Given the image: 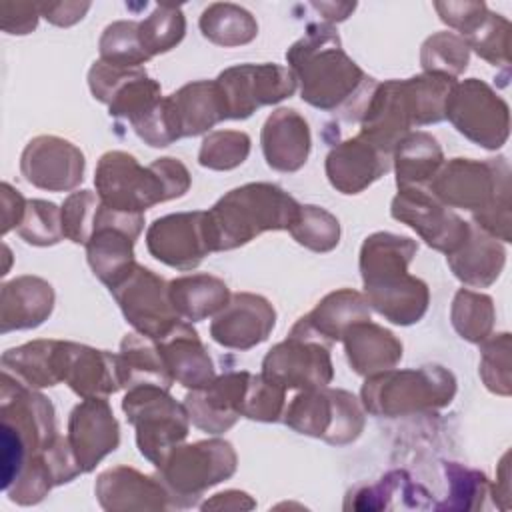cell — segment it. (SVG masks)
I'll use <instances>...</instances> for the list:
<instances>
[{
	"label": "cell",
	"mask_w": 512,
	"mask_h": 512,
	"mask_svg": "<svg viewBox=\"0 0 512 512\" xmlns=\"http://www.w3.org/2000/svg\"><path fill=\"white\" fill-rule=\"evenodd\" d=\"M286 60L300 82L302 100L326 112L344 108L346 120L362 116L378 84L348 58L336 30L328 24H310L306 34L288 48Z\"/></svg>",
	"instance_id": "cell-1"
},
{
	"label": "cell",
	"mask_w": 512,
	"mask_h": 512,
	"mask_svg": "<svg viewBox=\"0 0 512 512\" xmlns=\"http://www.w3.org/2000/svg\"><path fill=\"white\" fill-rule=\"evenodd\" d=\"M416 250L418 244L412 238L390 232L370 234L360 248V274L368 306L392 324L410 326L428 310L426 282L408 274Z\"/></svg>",
	"instance_id": "cell-2"
},
{
	"label": "cell",
	"mask_w": 512,
	"mask_h": 512,
	"mask_svg": "<svg viewBox=\"0 0 512 512\" xmlns=\"http://www.w3.org/2000/svg\"><path fill=\"white\" fill-rule=\"evenodd\" d=\"M428 190L446 208L474 212V226L492 238L510 242V168L506 158L484 162L452 158L440 166Z\"/></svg>",
	"instance_id": "cell-3"
},
{
	"label": "cell",
	"mask_w": 512,
	"mask_h": 512,
	"mask_svg": "<svg viewBox=\"0 0 512 512\" xmlns=\"http://www.w3.org/2000/svg\"><path fill=\"white\" fill-rule=\"evenodd\" d=\"M60 434L52 402L22 384L8 372H2L0 388V476L2 490L18 478L22 468L48 452Z\"/></svg>",
	"instance_id": "cell-4"
},
{
	"label": "cell",
	"mask_w": 512,
	"mask_h": 512,
	"mask_svg": "<svg viewBox=\"0 0 512 512\" xmlns=\"http://www.w3.org/2000/svg\"><path fill=\"white\" fill-rule=\"evenodd\" d=\"M94 184L104 206L142 214L160 202L184 196L190 188V174L176 158L166 156L140 166L132 154L110 150L96 164Z\"/></svg>",
	"instance_id": "cell-5"
},
{
	"label": "cell",
	"mask_w": 512,
	"mask_h": 512,
	"mask_svg": "<svg viewBox=\"0 0 512 512\" xmlns=\"http://www.w3.org/2000/svg\"><path fill=\"white\" fill-rule=\"evenodd\" d=\"M298 208L276 184L252 182L230 190L206 212L212 252L244 246L266 230H288Z\"/></svg>",
	"instance_id": "cell-6"
},
{
	"label": "cell",
	"mask_w": 512,
	"mask_h": 512,
	"mask_svg": "<svg viewBox=\"0 0 512 512\" xmlns=\"http://www.w3.org/2000/svg\"><path fill=\"white\" fill-rule=\"evenodd\" d=\"M360 394L370 414L394 418L450 404L456 394V378L436 364L410 370L390 368L368 376Z\"/></svg>",
	"instance_id": "cell-7"
},
{
	"label": "cell",
	"mask_w": 512,
	"mask_h": 512,
	"mask_svg": "<svg viewBox=\"0 0 512 512\" xmlns=\"http://www.w3.org/2000/svg\"><path fill=\"white\" fill-rule=\"evenodd\" d=\"M238 466L230 442L220 438L178 444L156 466L158 478L166 486L172 508H190L212 486L228 480Z\"/></svg>",
	"instance_id": "cell-8"
},
{
	"label": "cell",
	"mask_w": 512,
	"mask_h": 512,
	"mask_svg": "<svg viewBox=\"0 0 512 512\" xmlns=\"http://www.w3.org/2000/svg\"><path fill=\"white\" fill-rule=\"evenodd\" d=\"M122 410L128 422L136 428V444L140 454L154 466H158L166 454L188 436V410L164 388H128L122 400Z\"/></svg>",
	"instance_id": "cell-9"
},
{
	"label": "cell",
	"mask_w": 512,
	"mask_h": 512,
	"mask_svg": "<svg viewBox=\"0 0 512 512\" xmlns=\"http://www.w3.org/2000/svg\"><path fill=\"white\" fill-rule=\"evenodd\" d=\"M284 422L292 430L344 446L354 442L364 428L360 402L346 390L314 388L302 390L284 408Z\"/></svg>",
	"instance_id": "cell-10"
},
{
	"label": "cell",
	"mask_w": 512,
	"mask_h": 512,
	"mask_svg": "<svg viewBox=\"0 0 512 512\" xmlns=\"http://www.w3.org/2000/svg\"><path fill=\"white\" fill-rule=\"evenodd\" d=\"M444 118L474 144L496 150L508 140V104L482 80L456 82L446 98Z\"/></svg>",
	"instance_id": "cell-11"
},
{
	"label": "cell",
	"mask_w": 512,
	"mask_h": 512,
	"mask_svg": "<svg viewBox=\"0 0 512 512\" xmlns=\"http://www.w3.org/2000/svg\"><path fill=\"white\" fill-rule=\"evenodd\" d=\"M224 102L226 120H244L260 106L276 104L296 92V76L278 64H238L214 80Z\"/></svg>",
	"instance_id": "cell-12"
},
{
	"label": "cell",
	"mask_w": 512,
	"mask_h": 512,
	"mask_svg": "<svg viewBox=\"0 0 512 512\" xmlns=\"http://www.w3.org/2000/svg\"><path fill=\"white\" fill-rule=\"evenodd\" d=\"M110 292L126 322H130L142 336L158 342L180 322V316L170 302L168 284L140 264H134Z\"/></svg>",
	"instance_id": "cell-13"
},
{
	"label": "cell",
	"mask_w": 512,
	"mask_h": 512,
	"mask_svg": "<svg viewBox=\"0 0 512 512\" xmlns=\"http://www.w3.org/2000/svg\"><path fill=\"white\" fill-rule=\"evenodd\" d=\"M142 228V214L118 212L104 204L100 206L96 228L86 242V258L94 276L108 288L116 286L134 268V242Z\"/></svg>",
	"instance_id": "cell-14"
},
{
	"label": "cell",
	"mask_w": 512,
	"mask_h": 512,
	"mask_svg": "<svg viewBox=\"0 0 512 512\" xmlns=\"http://www.w3.org/2000/svg\"><path fill=\"white\" fill-rule=\"evenodd\" d=\"M88 86L96 100L108 106V114L136 126L162 100L160 84L142 68H118L102 60L88 72Z\"/></svg>",
	"instance_id": "cell-15"
},
{
	"label": "cell",
	"mask_w": 512,
	"mask_h": 512,
	"mask_svg": "<svg viewBox=\"0 0 512 512\" xmlns=\"http://www.w3.org/2000/svg\"><path fill=\"white\" fill-rule=\"evenodd\" d=\"M390 214L416 230L428 246L446 256L458 250L470 232V224L438 202L428 188L398 190Z\"/></svg>",
	"instance_id": "cell-16"
},
{
	"label": "cell",
	"mask_w": 512,
	"mask_h": 512,
	"mask_svg": "<svg viewBox=\"0 0 512 512\" xmlns=\"http://www.w3.org/2000/svg\"><path fill=\"white\" fill-rule=\"evenodd\" d=\"M262 376L284 390H314L332 382L334 370L328 346L288 334L262 360Z\"/></svg>",
	"instance_id": "cell-17"
},
{
	"label": "cell",
	"mask_w": 512,
	"mask_h": 512,
	"mask_svg": "<svg viewBox=\"0 0 512 512\" xmlns=\"http://www.w3.org/2000/svg\"><path fill=\"white\" fill-rule=\"evenodd\" d=\"M148 252L178 270L196 268L210 252L206 212H178L156 218L146 232Z\"/></svg>",
	"instance_id": "cell-18"
},
{
	"label": "cell",
	"mask_w": 512,
	"mask_h": 512,
	"mask_svg": "<svg viewBox=\"0 0 512 512\" xmlns=\"http://www.w3.org/2000/svg\"><path fill=\"white\" fill-rule=\"evenodd\" d=\"M26 182L48 192H68L84 178V154L58 136L32 138L20 156Z\"/></svg>",
	"instance_id": "cell-19"
},
{
	"label": "cell",
	"mask_w": 512,
	"mask_h": 512,
	"mask_svg": "<svg viewBox=\"0 0 512 512\" xmlns=\"http://www.w3.org/2000/svg\"><path fill=\"white\" fill-rule=\"evenodd\" d=\"M68 444L82 474L92 472L104 456L118 448L120 426L106 398H84L74 406L68 420Z\"/></svg>",
	"instance_id": "cell-20"
},
{
	"label": "cell",
	"mask_w": 512,
	"mask_h": 512,
	"mask_svg": "<svg viewBox=\"0 0 512 512\" xmlns=\"http://www.w3.org/2000/svg\"><path fill=\"white\" fill-rule=\"evenodd\" d=\"M360 126L362 128L358 136H362L384 154L392 156L398 142L414 126L412 106L404 80H388L384 84H376L360 116Z\"/></svg>",
	"instance_id": "cell-21"
},
{
	"label": "cell",
	"mask_w": 512,
	"mask_h": 512,
	"mask_svg": "<svg viewBox=\"0 0 512 512\" xmlns=\"http://www.w3.org/2000/svg\"><path fill=\"white\" fill-rule=\"evenodd\" d=\"M274 324L276 312L264 296L238 292L212 320L210 336L224 348L250 350L270 336Z\"/></svg>",
	"instance_id": "cell-22"
},
{
	"label": "cell",
	"mask_w": 512,
	"mask_h": 512,
	"mask_svg": "<svg viewBox=\"0 0 512 512\" xmlns=\"http://www.w3.org/2000/svg\"><path fill=\"white\" fill-rule=\"evenodd\" d=\"M440 20L456 28L466 46L490 64H508V20L494 16L480 2H436Z\"/></svg>",
	"instance_id": "cell-23"
},
{
	"label": "cell",
	"mask_w": 512,
	"mask_h": 512,
	"mask_svg": "<svg viewBox=\"0 0 512 512\" xmlns=\"http://www.w3.org/2000/svg\"><path fill=\"white\" fill-rule=\"evenodd\" d=\"M98 504L108 512H142L172 508L170 494L158 476L128 466L104 470L94 484Z\"/></svg>",
	"instance_id": "cell-24"
},
{
	"label": "cell",
	"mask_w": 512,
	"mask_h": 512,
	"mask_svg": "<svg viewBox=\"0 0 512 512\" xmlns=\"http://www.w3.org/2000/svg\"><path fill=\"white\" fill-rule=\"evenodd\" d=\"M250 372H228L202 388H194L186 394L184 406L190 422L208 432L222 434L240 418V404L248 384Z\"/></svg>",
	"instance_id": "cell-25"
},
{
	"label": "cell",
	"mask_w": 512,
	"mask_h": 512,
	"mask_svg": "<svg viewBox=\"0 0 512 512\" xmlns=\"http://www.w3.org/2000/svg\"><path fill=\"white\" fill-rule=\"evenodd\" d=\"M392 156L384 154L362 136L336 144L326 156L328 182L342 194H358L384 176Z\"/></svg>",
	"instance_id": "cell-26"
},
{
	"label": "cell",
	"mask_w": 512,
	"mask_h": 512,
	"mask_svg": "<svg viewBox=\"0 0 512 512\" xmlns=\"http://www.w3.org/2000/svg\"><path fill=\"white\" fill-rule=\"evenodd\" d=\"M370 320V306L364 294L342 288L324 296L316 308L302 316L290 330L294 336L310 338L326 346L342 340L344 332L356 324Z\"/></svg>",
	"instance_id": "cell-27"
},
{
	"label": "cell",
	"mask_w": 512,
	"mask_h": 512,
	"mask_svg": "<svg viewBox=\"0 0 512 512\" xmlns=\"http://www.w3.org/2000/svg\"><path fill=\"white\" fill-rule=\"evenodd\" d=\"M62 382L80 398H106L122 388L118 356L76 342H64Z\"/></svg>",
	"instance_id": "cell-28"
},
{
	"label": "cell",
	"mask_w": 512,
	"mask_h": 512,
	"mask_svg": "<svg viewBox=\"0 0 512 512\" xmlns=\"http://www.w3.org/2000/svg\"><path fill=\"white\" fill-rule=\"evenodd\" d=\"M260 144L272 170L296 172L306 164L312 146L308 122L292 108H278L262 126Z\"/></svg>",
	"instance_id": "cell-29"
},
{
	"label": "cell",
	"mask_w": 512,
	"mask_h": 512,
	"mask_svg": "<svg viewBox=\"0 0 512 512\" xmlns=\"http://www.w3.org/2000/svg\"><path fill=\"white\" fill-rule=\"evenodd\" d=\"M54 308V288L38 276H18L0 290V332L40 326Z\"/></svg>",
	"instance_id": "cell-30"
},
{
	"label": "cell",
	"mask_w": 512,
	"mask_h": 512,
	"mask_svg": "<svg viewBox=\"0 0 512 512\" xmlns=\"http://www.w3.org/2000/svg\"><path fill=\"white\" fill-rule=\"evenodd\" d=\"M170 376L186 388H202L214 380V364L198 338V332L178 322L162 340L156 342Z\"/></svg>",
	"instance_id": "cell-31"
},
{
	"label": "cell",
	"mask_w": 512,
	"mask_h": 512,
	"mask_svg": "<svg viewBox=\"0 0 512 512\" xmlns=\"http://www.w3.org/2000/svg\"><path fill=\"white\" fill-rule=\"evenodd\" d=\"M166 98L178 138L204 134L218 122L226 120L222 94L216 82L196 80L184 84Z\"/></svg>",
	"instance_id": "cell-32"
},
{
	"label": "cell",
	"mask_w": 512,
	"mask_h": 512,
	"mask_svg": "<svg viewBox=\"0 0 512 512\" xmlns=\"http://www.w3.org/2000/svg\"><path fill=\"white\" fill-rule=\"evenodd\" d=\"M342 340L352 370L366 378L394 368L402 358V342L370 320L352 324Z\"/></svg>",
	"instance_id": "cell-33"
},
{
	"label": "cell",
	"mask_w": 512,
	"mask_h": 512,
	"mask_svg": "<svg viewBox=\"0 0 512 512\" xmlns=\"http://www.w3.org/2000/svg\"><path fill=\"white\" fill-rule=\"evenodd\" d=\"M2 372H8L30 388H46L62 382L64 340H34L2 354Z\"/></svg>",
	"instance_id": "cell-34"
},
{
	"label": "cell",
	"mask_w": 512,
	"mask_h": 512,
	"mask_svg": "<svg viewBox=\"0 0 512 512\" xmlns=\"http://www.w3.org/2000/svg\"><path fill=\"white\" fill-rule=\"evenodd\" d=\"M446 262L460 282L474 288H486L500 276L506 252L496 238L470 224L468 238L458 250L446 256Z\"/></svg>",
	"instance_id": "cell-35"
},
{
	"label": "cell",
	"mask_w": 512,
	"mask_h": 512,
	"mask_svg": "<svg viewBox=\"0 0 512 512\" xmlns=\"http://www.w3.org/2000/svg\"><path fill=\"white\" fill-rule=\"evenodd\" d=\"M398 190L428 188L444 164L438 140L428 132H408L392 152Z\"/></svg>",
	"instance_id": "cell-36"
},
{
	"label": "cell",
	"mask_w": 512,
	"mask_h": 512,
	"mask_svg": "<svg viewBox=\"0 0 512 512\" xmlns=\"http://www.w3.org/2000/svg\"><path fill=\"white\" fill-rule=\"evenodd\" d=\"M116 356L122 388L158 386L170 390L174 378L164 364L156 340L142 334H126Z\"/></svg>",
	"instance_id": "cell-37"
},
{
	"label": "cell",
	"mask_w": 512,
	"mask_h": 512,
	"mask_svg": "<svg viewBox=\"0 0 512 512\" xmlns=\"http://www.w3.org/2000/svg\"><path fill=\"white\" fill-rule=\"evenodd\" d=\"M168 294L178 316L190 322L218 314L230 300L228 286L210 274L180 276L168 284Z\"/></svg>",
	"instance_id": "cell-38"
},
{
	"label": "cell",
	"mask_w": 512,
	"mask_h": 512,
	"mask_svg": "<svg viewBox=\"0 0 512 512\" xmlns=\"http://www.w3.org/2000/svg\"><path fill=\"white\" fill-rule=\"evenodd\" d=\"M202 34L218 46L248 44L258 34L252 14L236 4H212L200 16Z\"/></svg>",
	"instance_id": "cell-39"
},
{
	"label": "cell",
	"mask_w": 512,
	"mask_h": 512,
	"mask_svg": "<svg viewBox=\"0 0 512 512\" xmlns=\"http://www.w3.org/2000/svg\"><path fill=\"white\" fill-rule=\"evenodd\" d=\"M454 330L468 342H484L494 326L492 298L472 290H458L450 310Z\"/></svg>",
	"instance_id": "cell-40"
},
{
	"label": "cell",
	"mask_w": 512,
	"mask_h": 512,
	"mask_svg": "<svg viewBox=\"0 0 512 512\" xmlns=\"http://www.w3.org/2000/svg\"><path fill=\"white\" fill-rule=\"evenodd\" d=\"M288 232L312 252H330L340 242V222L328 210L312 204H300Z\"/></svg>",
	"instance_id": "cell-41"
},
{
	"label": "cell",
	"mask_w": 512,
	"mask_h": 512,
	"mask_svg": "<svg viewBox=\"0 0 512 512\" xmlns=\"http://www.w3.org/2000/svg\"><path fill=\"white\" fill-rule=\"evenodd\" d=\"M184 32L186 20L178 6H156L146 20L138 22V38L150 58L180 44Z\"/></svg>",
	"instance_id": "cell-42"
},
{
	"label": "cell",
	"mask_w": 512,
	"mask_h": 512,
	"mask_svg": "<svg viewBox=\"0 0 512 512\" xmlns=\"http://www.w3.org/2000/svg\"><path fill=\"white\" fill-rule=\"evenodd\" d=\"M100 60L118 68H140L150 56L138 38V22L118 20L106 26L100 38Z\"/></svg>",
	"instance_id": "cell-43"
},
{
	"label": "cell",
	"mask_w": 512,
	"mask_h": 512,
	"mask_svg": "<svg viewBox=\"0 0 512 512\" xmlns=\"http://www.w3.org/2000/svg\"><path fill=\"white\" fill-rule=\"evenodd\" d=\"M470 48L452 32H438L422 44L420 62L424 72L456 78L468 66Z\"/></svg>",
	"instance_id": "cell-44"
},
{
	"label": "cell",
	"mask_w": 512,
	"mask_h": 512,
	"mask_svg": "<svg viewBox=\"0 0 512 512\" xmlns=\"http://www.w3.org/2000/svg\"><path fill=\"white\" fill-rule=\"evenodd\" d=\"M250 154V136L240 130H216L202 140L198 162L210 170H232Z\"/></svg>",
	"instance_id": "cell-45"
},
{
	"label": "cell",
	"mask_w": 512,
	"mask_h": 512,
	"mask_svg": "<svg viewBox=\"0 0 512 512\" xmlns=\"http://www.w3.org/2000/svg\"><path fill=\"white\" fill-rule=\"evenodd\" d=\"M18 236L32 246H54L64 238L62 208L48 200H28L22 224L16 228Z\"/></svg>",
	"instance_id": "cell-46"
},
{
	"label": "cell",
	"mask_w": 512,
	"mask_h": 512,
	"mask_svg": "<svg viewBox=\"0 0 512 512\" xmlns=\"http://www.w3.org/2000/svg\"><path fill=\"white\" fill-rule=\"evenodd\" d=\"M284 388L264 378L262 374H250L242 404L240 416L258 422H276L284 414Z\"/></svg>",
	"instance_id": "cell-47"
},
{
	"label": "cell",
	"mask_w": 512,
	"mask_h": 512,
	"mask_svg": "<svg viewBox=\"0 0 512 512\" xmlns=\"http://www.w3.org/2000/svg\"><path fill=\"white\" fill-rule=\"evenodd\" d=\"M100 206L102 202L92 190L72 192L62 204L64 238L86 246L96 228Z\"/></svg>",
	"instance_id": "cell-48"
},
{
	"label": "cell",
	"mask_w": 512,
	"mask_h": 512,
	"mask_svg": "<svg viewBox=\"0 0 512 512\" xmlns=\"http://www.w3.org/2000/svg\"><path fill=\"white\" fill-rule=\"evenodd\" d=\"M448 484H450V498L444 504H438L440 510H474L482 508V500L488 492V478L478 470L464 468L456 462L444 464Z\"/></svg>",
	"instance_id": "cell-49"
},
{
	"label": "cell",
	"mask_w": 512,
	"mask_h": 512,
	"mask_svg": "<svg viewBox=\"0 0 512 512\" xmlns=\"http://www.w3.org/2000/svg\"><path fill=\"white\" fill-rule=\"evenodd\" d=\"M480 376L490 392L500 396L510 394V334L502 332L484 340Z\"/></svg>",
	"instance_id": "cell-50"
},
{
	"label": "cell",
	"mask_w": 512,
	"mask_h": 512,
	"mask_svg": "<svg viewBox=\"0 0 512 512\" xmlns=\"http://www.w3.org/2000/svg\"><path fill=\"white\" fill-rule=\"evenodd\" d=\"M38 24V4L0 2V26L8 34H28Z\"/></svg>",
	"instance_id": "cell-51"
},
{
	"label": "cell",
	"mask_w": 512,
	"mask_h": 512,
	"mask_svg": "<svg viewBox=\"0 0 512 512\" xmlns=\"http://www.w3.org/2000/svg\"><path fill=\"white\" fill-rule=\"evenodd\" d=\"M26 204L24 196L12 188L8 182H2L0 186V212H2V234H8L12 228H18L24 220L26 214Z\"/></svg>",
	"instance_id": "cell-52"
},
{
	"label": "cell",
	"mask_w": 512,
	"mask_h": 512,
	"mask_svg": "<svg viewBox=\"0 0 512 512\" xmlns=\"http://www.w3.org/2000/svg\"><path fill=\"white\" fill-rule=\"evenodd\" d=\"M90 2H48L38 4V12L56 26H72L84 18Z\"/></svg>",
	"instance_id": "cell-53"
},
{
	"label": "cell",
	"mask_w": 512,
	"mask_h": 512,
	"mask_svg": "<svg viewBox=\"0 0 512 512\" xmlns=\"http://www.w3.org/2000/svg\"><path fill=\"white\" fill-rule=\"evenodd\" d=\"M200 508L204 512L206 510H224V512L226 510H252V508H256V502L248 492L224 490V492H218L212 498H208Z\"/></svg>",
	"instance_id": "cell-54"
}]
</instances>
